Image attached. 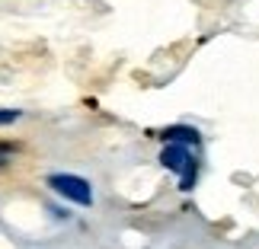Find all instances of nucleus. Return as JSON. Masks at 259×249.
<instances>
[{
    "label": "nucleus",
    "instance_id": "obj_1",
    "mask_svg": "<svg viewBox=\"0 0 259 249\" xmlns=\"http://www.w3.org/2000/svg\"><path fill=\"white\" fill-rule=\"evenodd\" d=\"M160 166L163 169H173V173L179 176V188H183V192H192L198 163H195V157L189 154L186 144H166L163 151H160Z\"/></svg>",
    "mask_w": 259,
    "mask_h": 249
},
{
    "label": "nucleus",
    "instance_id": "obj_2",
    "mask_svg": "<svg viewBox=\"0 0 259 249\" xmlns=\"http://www.w3.org/2000/svg\"><path fill=\"white\" fill-rule=\"evenodd\" d=\"M48 188H52L55 195L67 198V202L80 205V208H90V205H93V185H90L87 179H80V176L52 173V176H48Z\"/></svg>",
    "mask_w": 259,
    "mask_h": 249
},
{
    "label": "nucleus",
    "instance_id": "obj_3",
    "mask_svg": "<svg viewBox=\"0 0 259 249\" xmlns=\"http://www.w3.org/2000/svg\"><path fill=\"white\" fill-rule=\"evenodd\" d=\"M163 141H170V144H176V141L198 144V131H195V128H166V131H163Z\"/></svg>",
    "mask_w": 259,
    "mask_h": 249
},
{
    "label": "nucleus",
    "instance_id": "obj_4",
    "mask_svg": "<svg viewBox=\"0 0 259 249\" xmlns=\"http://www.w3.org/2000/svg\"><path fill=\"white\" fill-rule=\"evenodd\" d=\"M19 115H23L19 109H0V125H10V122H16Z\"/></svg>",
    "mask_w": 259,
    "mask_h": 249
}]
</instances>
